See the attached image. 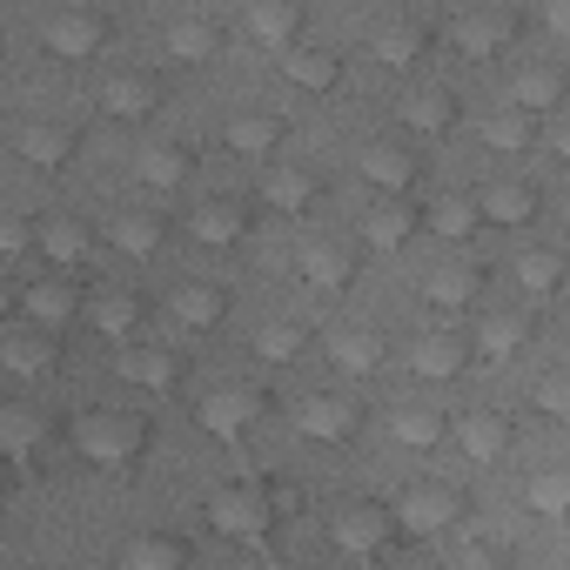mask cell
Masks as SVG:
<instances>
[{"label":"cell","mask_w":570,"mask_h":570,"mask_svg":"<svg viewBox=\"0 0 570 570\" xmlns=\"http://www.w3.org/2000/svg\"><path fill=\"white\" fill-rule=\"evenodd\" d=\"M202 517H208L222 537H235V543H262V537L282 523L275 503H268V483H222V490H208Z\"/></svg>","instance_id":"obj_2"},{"label":"cell","mask_w":570,"mask_h":570,"mask_svg":"<svg viewBox=\"0 0 570 570\" xmlns=\"http://www.w3.org/2000/svg\"><path fill=\"white\" fill-rule=\"evenodd\" d=\"M188 543L181 537H128L121 543V570H181Z\"/></svg>","instance_id":"obj_41"},{"label":"cell","mask_w":570,"mask_h":570,"mask_svg":"<svg viewBox=\"0 0 570 570\" xmlns=\"http://www.w3.org/2000/svg\"><path fill=\"white\" fill-rule=\"evenodd\" d=\"M255 410H262V396H255V390H215V396L195 410V423H202L208 436H222V443H242V436H248V423H255Z\"/></svg>","instance_id":"obj_21"},{"label":"cell","mask_w":570,"mask_h":570,"mask_svg":"<svg viewBox=\"0 0 570 570\" xmlns=\"http://www.w3.org/2000/svg\"><path fill=\"white\" fill-rule=\"evenodd\" d=\"M81 323L101 330V336H115V343H128L141 330V296L121 289V282H101V289H88V303H81Z\"/></svg>","instance_id":"obj_11"},{"label":"cell","mask_w":570,"mask_h":570,"mask_svg":"<svg viewBox=\"0 0 570 570\" xmlns=\"http://www.w3.org/2000/svg\"><path fill=\"white\" fill-rule=\"evenodd\" d=\"M41 443H48V423H41V416H28V410H14V403H0V456L21 470V463H35Z\"/></svg>","instance_id":"obj_38"},{"label":"cell","mask_w":570,"mask_h":570,"mask_svg":"<svg viewBox=\"0 0 570 570\" xmlns=\"http://www.w3.org/2000/svg\"><path fill=\"white\" fill-rule=\"evenodd\" d=\"M14 155L28 161V168H68L75 161V128L68 121H28L21 135H14Z\"/></svg>","instance_id":"obj_24"},{"label":"cell","mask_w":570,"mask_h":570,"mask_svg":"<svg viewBox=\"0 0 570 570\" xmlns=\"http://www.w3.org/2000/svg\"><path fill=\"white\" fill-rule=\"evenodd\" d=\"M543 188H530V181H483L476 188V215H483V228H523V222H537V202Z\"/></svg>","instance_id":"obj_16"},{"label":"cell","mask_w":570,"mask_h":570,"mask_svg":"<svg viewBox=\"0 0 570 570\" xmlns=\"http://www.w3.org/2000/svg\"><path fill=\"white\" fill-rule=\"evenodd\" d=\"M423 48H430V35H423L416 21H390V28H376V35H370V55H376L390 75L416 68V61H423Z\"/></svg>","instance_id":"obj_34"},{"label":"cell","mask_w":570,"mask_h":570,"mask_svg":"<svg viewBox=\"0 0 570 570\" xmlns=\"http://www.w3.org/2000/svg\"><path fill=\"white\" fill-rule=\"evenodd\" d=\"M14 309H21V289H14L8 275H0V316H14Z\"/></svg>","instance_id":"obj_49"},{"label":"cell","mask_w":570,"mask_h":570,"mask_svg":"<svg viewBox=\"0 0 570 570\" xmlns=\"http://www.w3.org/2000/svg\"><path fill=\"white\" fill-rule=\"evenodd\" d=\"M8 490H14V463L0 456V510H8Z\"/></svg>","instance_id":"obj_50"},{"label":"cell","mask_w":570,"mask_h":570,"mask_svg":"<svg viewBox=\"0 0 570 570\" xmlns=\"http://www.w3.org/2000/svg\"><path fill=\"white\" fill-rule=\"evenodd\" d=\"M282 75H289L296 88H309V95H330L336 81H343V55H330V48H282Z\"/></svg>","instance_id":"obj_29"},{"label":"cell","mask_w":570,"mask_h":570,"mask_svg":"<svg viewBox=\"0 0 570 570\" xmlns=\"http://www.w3.org/2000/svg\"><path fill=\"white\" fill-rule=\"evenodd\" d=\"M517 289L530 303H550L563 289V248H517Z\"/></svg>","instance_id":"obj_33"},{"label":"cell","mask_w":570,"mask_h":570,"mask_svg":"<svg viewBox=\"0 0 570 570\" xmlns=\"http://www.w3.org/2000/svg\"><path fill=\"white\" fill-rule=\"evenodd\" d=\"M450 443H463L470 463H503L510 443H517V430H510L503 410H463V416L450 423Z\"/></svg>","instance_id":"obj_7"},{"label":"cell","mask_w":570,"mask_h":570,"mask_svg":"<svg viewBox=\"0 0 570 570\" xmlns=\"http://www.w3.org/2000/svg\"><path fill=\"white\" fill-rule=\"evenodd\" d=\"M108 242H115L128 262H155V255L168 248V215H155V208H128V215L108 222Z\"/></svg>","instance_id":"obj_19"},{"label":"cell","mask_w":570,"mask_h":570,"mask_svg":"<svg viewBox=\"0 0 570 570\" xmlns=\"http://www.w3.org/2000/svg\"><path fill=\"white\" fill-rule=\"evenodd\" d=\"M0 370H8L14 383H41V376H55V370H61V343H55L48 330L8 336V343H0Z\"/></svg>","instance_id":"obj_18"},{"label":"cell","mask_w":570,"mask_h":570,"mask_svg":"<svg viewBox=\"0 0 570 570\" xmlns=\"http://www.w3.org/2000/svg\"><path fill=\"white\" fill-rule=\"evenodd\" d=\"M155 108H161V81H155V75H141V68H121V75L101 88V115H108V121L141 128Z\"/></svg>","instance_id":"obj_13"},{"label":"cell","mask_w":570,"mask_h":570,"mask_svg":"<svg viewBox=\"0 0 570 570\" xmlns=\"http://www.w3.org/2000/svg\"><path fill=\"white\" fill-rule=\"evenodd\" d=\"M222 141H228L235 161H268L275 141H282V121H275V115H235V121L222 128Z\"/></svg>","instance_id":"obj_35"},{"label":"cell","mask_w":570,"mask_h":570,"mask_svg":"<svg viewBox=\"0 0 570 570\" xmlns=\"http://www.w3.org/2000/svg\"><path fill=\"white\" fill-rule=\"evenodd\" d=\"M403 128H410L416 141L450 135V128H456V95H450V88H410V95H403Z\"/></svg>","instance_id":"obj_27"},{"label":"cell","mask_w":570,"mask_h":570,"mask_svg":"<svg viewBox=\"0 0 570 570\" xmlns=\"http://www.w3.org/2000/svg\"><path fill=\"white\" fill-rule=\"evenodd\" d=\"M423 303H430L436 316L476 309V303H483V268H476V262H443V268H430V275H423Z\"/></svg>","instance_id":"obj_9"},{"label":"cell","mask_w":570,"mask_h":570,"mask_svg":"<svg viewBox=\"0 0 570 570\" xmlns=\"http://www.w3.org/2000/svg\"><path fill=\"white\" fill-rule=\"evenodd\" d=\"M356 168H363V181H370L376 195H410V181H416V148H410V141H370Z\"/></svg>","instance_id":"obj_17"},{"label":"cell","mask_w":570,"mask_h":570,"mask_svg":"<svg viewBox=\"0 0 570 570\" xmlns=\"http://www.w3.org/2000/svg\"><path fill=\"white\" fill-rule=\"evenodd\" d=\"M423 228L463 248V242H470V235L483 228V215H476V195H436V202L423 208Z\"/></svg>","instance_id":"obj_36"},{"label":"cell","mask_w":570,"mask_h":570,"mask_svg":"<svg viewBox=\"0 0 570 570\" xmlns=\"http://www.w3.org/2000/svg\"><path fill=\"white\" fill-rule=\"evenodd\" d=\"M390 517H396V530H410V537H443V530L463 517V497H456L450 483H416V490H403V497L390 503Z\"/></svg>","instance_id":"obj_4"},{"label":"cell","mask_w":570,"mask_h":570,"mask_svg":"<svg viewBox=\"0 0 570 570\" xmlns=\"http://www.w3.org/2000/svg\"><path fill=\"white\" fill-rule=\"evenodd\" d=\"M215 55H222V28H215V21H175V28H168V61L202 68V61H215Z\"/></svg>","instance_id":"obj_39"},{"label":"cell","mask_w":570,"mask_h":570,"mask_svg":"<svg viewBox=\"0 0 570 570\" xmlns=\"http://www.w3.org/2000/svg\"><path fill=\"white\" fill-rule=\"evenodd\" d=\"M316 195H323V175H309V168H268L262 175V202L275 215H303Z\"/></svg>","instance_id":"obj_30"},{"label":"cell","mask_w":570,"mask_h":570,"mask_svg":"<svg viewBox=\"0 0 570 570\" xmlns=\"http://www.w3.org/2000/svg\"><path fill=\"white\" fill-rule=\"evenodd\" d=\"M456 563H463V570H490V563H497V550H490V543H463V550H456Z\"/></svg>","instance_id":"obj_47"},{"label":"cell","mask_w":570,"mask_h":570,"mask_svg":"<svg viewBox=\"0 0 570 570\" xmlns=\"http://www.w3.org/2000/svg\"><path fill=\"white\" fill-rule=\"evenodd\" d=\"M168 316H175L181 330H215V323L228 316V296L215 289V282H181V289L168 296Z\"/></svg>","instance_id":"obj_32"},{"label":"cell","mask_w":570,"mask_h":570,"mask_svg":"<svg viewBox=\"0 0 570 570\" xmlns=\"http://www.w3.org/2000/svg\"><path fill=\"white\" fill-rule=\"evenodd\" d=\"M35 248H41L55 268H81V262H88V228H81L75 215H48V222H35Z\"/></svg>","instance_id":"obj_31"},{"label":"cell","mask_w":570,"mask_h":570,"mask_svg":"<svg viewBox=\"0 0 570 570\" xmlns=\"http://www.w3.org/2000/svg\"><path fill=\"white\" fill-rule=\"evenodd\" d=\"M75 456L81 463H95V470H121V463H135L141 450H148V416H135V410H108V403H88L81 416H75Z\"/></svg>","instance_id":"obj_1"},{"label":"cell","mask_w":570,"mask_h":570,"mask_svg":"<svg viewBox=\"0 0 570 570\" xmlns=\"http://www.w3.org/2000/svg\"><path fill=\"white\" fill-rule=\"evenodd\" d=\"M188 235H195V248H235V242L248 235V202H235V195H202V202L188 208Z\"/></svg>","instance_id":"obj_6"},{"label":"cell","mask_w":570,"mask_h":570,"mask_svg":"<svg viewBox=\"0 0 570 570\" xmlns=\"http://www.w3.org/2000/svg\"><path fill=\"white\" fill-rule=\"evenodd\" d=\"M101 41H108V21H101V14H55V21H48V35H41V48H48L55 61H68V68L95 61V55H101Z\"/></svg>","instance_id":"obj_12"},{"label":"cell","mask_w":570,"mask_h":570,"mask_svg":"<svg viewBox=\"0 0 570 570\" xmlns=\"http://www.w3.org/2000/svg\"><path fill=\"white\" fill-rule=\"evenodd\" d=\"M35 248V222L28 215H0V255H28Z\"/></svg>","instance_id":"obj_46"},{"label":"cell","mask_w":570,"mask_h":570,"mask_svg":"<svg viewBox=\"0 0 570 570\" xmlns=\"http://www.w3.org/2000/svg\"><path fill=\"white\" fill-rule=\"evenodd\" d=\"M115 376L135 383V390H148V396H175V390H181V356L148 343V350H128V356L115 363Z\"/></svg>","instance_id":"obj_20"},{"label":"cell","mask_w":570,"mask_h":570,"mask_svg":"<svg viewBox=\"0 0 570 570\" xmlns=\"http://www.w3.org/2000/svg\"><path fill=\"white\" fill-rule=\"evenodd\" d=\"M303 350H309V330L303 323H262L255 330V356L262 363H296Z\"/></svg>","instance_id":"obj_42"},{"label":"cell","mask_w":570,"mask_h":570,"mask_svg":"<svg viewBox=\"0 0 570 570\" xmlns=\"http://www.w3.org/2000/svg\"><path fill=\"white\" fill-rule=\"evenodd\" d=\"M81 303H88V289H81V282H68V275H55V282H35V289H21V309H28V323H35V330H48V336L75 330V323H81Z\"/></svg>","instance_id":"obj_5"},{"label":"cell","mask_w":570,"mask_h":570,"mask_svg":"<svg viewBox=\"0 0 570 570\" xmlns=\"http://www.w3.org/2000/svg\"><path fill=\"white\" fill-rule=\"evenodd\" d=\"M510 101H517V115H530V121H543V115H563V75H557L550 61H530V68H517V81H510Z\"/></svg>","instance_id":"obj_23"},{"label":"cell","mask_w":570,"mask_h":570,"mask_svg":"<svg viewBox=\"0 0 570 570\" xmlns=\"http://www.w3.org/2000/svg\"><path fill=\"white\" fill-rule=\"evenodd\" d=\"M242 35H248L255 48H268V55L296 48V41H303V0H248Z\"/></svg>","instance_id":"obj_8"},{"label":"cell","mask_w":570,"mask_h":570,"mask_svg":"<svg viewBox=\"0 0 570 570\" xmlns=\"http://www.w3.org/2000/svg\"><path fill=\"white\" fill-rule=\"evenodd\" d=\"M537 141V121L530 115H497L490 128H483V148H497V155H523Z\"/></svg>","instance_id":"obj_44"},{"label":"cell","mask_w":570,"mask_h":570,"mask_svg":"<svg viewBox=\"0 0 570 570\" xmlns=\"http://www.w3.org/2000/svg\"><path fill=\"white\" fill-rule=\"evenodd\" d=\"M463 363H470L463 330H430V336L410 343V376H423V383H456Z\"/></svg>","instance_id":"obj_15"},{"label":"cell","mask_w":570,"mask_h":570,"mask_svg":"<svg viewBox=\"0 0 570 570\" xmlns=\"http://www.w3.org/2000/svg\"><path fill=\"white\" fill-rule=\"evenodd\" d=\"M296 430H303L309 443H350V436L363 430V410H356L350 396L323 390V396H303V410H296Z\"/></svg>","instance_id":"obj_10"},{"label":"cell","mask_w":570,"mask_h":570,"mask_svg":"<svg viewBox=\"0 0 570 570\" xmlns=\"http://www.w3.org/2000/svg\"><path fill=\"white\" fill-rule=\"evenodd\" d=\"M523 497H530V510H537V517H563V510H570V470H563V463L537 470V476L523 483Z\"/></svg>","instance_id":"obj_43"},{"label":"cell","mask_w":570,"mask_h":570,"mask_svg":"<svg viewBox=\"0 0 570 570\" xmlns=\"http://www.w3.org/2000/svg\"><path fill=\"white\" fill-rule=\"evenodd\" d=\"M396 443L403 450H436V443H450V416L443 410H430V403H410V410H396Z\"/></svg>","instance_id":"obj_40"},{"label":"cell","mask_w":570,"mask_h":570,"mask_svg":"<svg viewBox=\"0 0 570 570\" xmlns=\"http://www.w3.org/2000/svg\"><path fill=\"white\" fill-rule=\"evenodd\" d=\"M530 396H537V410H543V416H557V423L570 416V383H563V370L537 376V390H530Z\"/></svg>","instance_id":"obj_45"},{"label":"cell","mask_w":570,"mask_h":570,"mask_svg":"<svg viewBox=\"0 0 570 570\" xmlns=\"http://www.w3.org/2000/svg\"><path fill=\"white\" fill-rule=\"evenodd\" d=\"M135 175H141V188H155V195H175V188L195 175V155H188L181 141H141V155H135Z\"/></svg>","instance_id":"obj_25"},{"label":"cell","mask_w":570,"mask_h":570,"mask_svg":"<svg viewBox=\"0 0 570 570\" xmlns=\"http://www.w3.org/2000/svg\"><path fill=\"white\" fill-rule=\"evenodd\" d=\"M410 8H443V0H410Z\"/></svg>","instance_id":"obj_51"},{"label":"cell","mask_w":570,"mask_h":570,"mask_svg":"<svg viewBox=\"0 0 570 570\" xmlns=\"http://www.w3.org/2000/svg\"><path fill=\"white\" fill-rule=\"evenodd\" d=\"M523 343H530V316H523V309H517V316H510V309H497V316H483V323H476L470 356H483V363H510Z\"/></svg>","instance_id":"obj_28"},{"label":"cell","mask_w":570,"mask_h":570,"mask_svg":"<svg viewBox=\"0 0 570 570\" xmlns=\"http://www.w3.org/2000/svg\"><path fill=\"white\" fill-rule=\"evenodd\" d=\"M383 356H390V343H383L376 330H343V336H330V363H336L343 376H376Z\"/></svg>","instance_id":"obj_37"},{"label":"cell","mask_w":570,"mask_h":570,"mask_svg":"<svg viewBox=\"0 0 570 570\" xmlns=\"http://www.w3.org/2000/svg\"><path fill=\"white\" fill-rule=\"evenodd\" d=\"M396 537H403V530H396L390 503H350V510L330 517V543H336L343 557H356V563H376Z\"/></svg>","instance_id":"obj_3"},{"label":"cell","mask_w":570,"mask_h":570,"mask_svg":"<svg viewBox=\"0 0 570 570\" xmlns=\"http://www.w3.org/2000/svg\"><path fill=\"white\" fill-rule=\"evenodd\" d=\"M450 41H456L463 61H497V55L517 41V21H510V14H463Z\"/></svg>","instance_id":"obj_26"},{"label":"cell","mask_w":570,"mask_h":570,"mask_svg":"<svg viewBox=\"0 0 570 570\" xmlns=\"http://www.w3.org/2000/svg\"><path fill=\"white\" fill-rule=\"evenodd\" d=\"M356 268H363V255H356L350 242H316V248H303V282H309V289H323V296L350 289Z\"/></svg>","instance_id":"obj_22"},{"label":"cell","mask_w":570,"mask_h":570,"mask_svg":"<svg viewBox=\"0 0 570 570\" xmlns=\"http://www.w3.org/2000/svg\"><path fill=\"white\" fill-rule=\"evenodd\" d=\"M543 28L550 35H570V0H543Z\"/></svg>","instance_id":"obj_48"},{"label":"cell","mask_w":570,"mask_h":570,"mask_svg":"<svg viewBox=\"0 0 570 570\" xmlns=\"http://www.w3.org/2000/svg\"><path fill=\"white\" fill-rule=\"evenodd\" d=\"M416 228H423V208L410 195H376L363 215V248H410Z\"/></svg>","instance_id":"obj_14"}]
</instances>
